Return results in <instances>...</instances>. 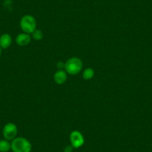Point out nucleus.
<instances>
[{"label":"nucleus","instance_id":"f257e3e1","mask_svg":"<svg viewBox=\"0 0 152 152\" xmlns=\"http://www.w3.org/2000/svg\"><path fill=\"white\" fill-rule=\"evenodd\" d=\"M83 68V62L80 58L77 57H72L65 62L64 69L67 74L71 75H75L80 73Z\"/></svg>","mask_w":152,"mask_h":152},{"label":"nucleus","instance_id":"f03ea898","mask_svg":"<svg viewBox=\"0 0 152 152\" xmlns=\"http://www.w3.org/2000/svg\"><path fill=\"white\" fill-rule=\"evenodd\" d=\"M11 149L14 152H31V144L24 137H16L11 143Z\"/></svg>","mask_w":152,"mask_h":152},{"label":"nucleus","instance_id":"7ed1b4c3","mask_svg":"<svg viewBox=\"0 0 152 152\" xmlns=\"http://www.w3.org/2000/svg\"><path fill=\"white\" fill-rule=\"evenodd\" d=\"M20 26L21 30L24 33L31 34L37 29V21L33 16L27 14L23 16L21 18Z\"/></svg>","mask_w":152,"mask_h":152},{"label":"nucleus","instance_id":"20e7f679","mask_svg":"<svg viewBox=\"0 0 152 152\" xmlns=\"http://www.w3.org/2000/svg\"><path fill=\"white\" fill-rule=\"evenodd\" d=\"M17 132H18V130H17V125L15 124L12 123V122L7 123L4 126L3 130H2L4 138L5 140H8V141L15 139L17 135Z\"/></svg>","mask_w":152,"mask_h":152},{"label":"nucleus","instance_id":"39448f33","mask_svg":"<svg viewBox=\"0 0 152 152\" xmlns=\"http://www.w3.org/2000/svg\"><path fill=\"white\" fill-rule=\"evenodd\" d=\"M69 140L71 145L75 148H79L84 144V137L79 131H72Z\"/></svg>","mask_w":152,"mask_h":152},{"label":"nucleus","instance_id":"423d86ee","mask_svg":"<svg viewBox=\"0 0 152 152\" xmlns=\"http://www.w3.org/2000/svg\"><path fill=\"white\" fill-rule=\"evenodd\" d=\"M31 41V36L28 34L20 33L16 37V43L20 46H26Z\"/></svg>","mask_w":152,"mask_h":152},{"label":"nucleus","instance_id":"0eeeda50","mask_svg":"<svg viewBox=\"0 0 152 152\" xmlns=\"http://www.w3.org/2000/svg\"><path fill=\"white\" fill-rule=\"evenodd\" d=\"M54 80L58 84H64L67 80V73L64 69H58L54 74Z\"/></svg>","mask_w":152,"mask_h":152},{"label":"nucleus","instance_id":"6e6552de","mask_svg":"<svg viewBox=\"0 0 152 152\" xmlns=\"http://www.w3.org/2000/svg\"><path fill=\"white\" fill-rule=\"evenodd\" d=\"M12 43V37L9 34H3L0 37V47L2 49H8Z\"/></svg>","mask_w":152,"mask_h":152},{"label":"nucleus","instance_id":"1a4fd4ad","mask_svg":"<svg viewBox=\"0 0 152 152\" xmlns=\"http://www.w3.org/2000/svg\"><path fill=\"white\" fill-rule=\"evenodd\" d=\"M95 72L94 69L91 67H89V68L85 69L83 72V78L84 80H87V81H89V80L92 79V78L94 77Z\"/></svg>","mask_w":152,"mask_h":152},{"label":"nucleus","instance_id":"9d476101","mask_svg":"<svg viewBox=\"0 0 152 152\" xmlns=\"http://www.w3.org/2000/svg\"><path fill=\"white\" fill-rule=\"evenodd\" d=\"M11 148V143L7 140H0V152H8Z\"/></svg>","mask_w":152,"mask_h":152},{"label":"nucleus","instance_id":"9b49d317","mask_svg":"<svg viewBox=\"0 0 152 152\" xmlns=\"http://www.w3.org/2000/svg\"><path fill=\"white\" fill-rule=\"evenodd\" d=\"M31 38H33L34 40H37V41L41 40L43 38V31H42L41 30H39V29H36V30L31 34Z\"/></svg>","mask_w":152,"mask_h":152},{"label":"nucleus","instance_id":"f8f14e48","mask_svg":"<svg viewBox=\"0 0 152 152\" xmlns=\"http://www.w3.org/2000/svg\"><path fill=\"white\" fill-rule=\"evenodd\" d=\"M64 65H65V63L62 62V61H59L58 63H57V67L58 68V69H64Z\"/></svg>","mask_w":152,"mask_h":152},{"label":"nucleus","instance_id":"ddd939ff","mask_svg":"<svg viewBox=\"0 0 152 152\" xmlns=\"http://www.w3.org/2000/svg\"><path fill=\"white\" fill-rule=\"evenodd\" d=\"M73 147L72 145H68L64 149V152H72V151Z\"/></svg>","mask_w":152,"mask_h":152},{"label":"nucleus","instance_id":"4468645a","mask_svg":"<svg viewBox=\"0 0 152 152\" xmlns=\"http://www.w3.org/2000/svg\"><path fill=\"white\" fill-rule=\"evenodd\" d=\"M1 53H2V48L0 47V55H1Z\"/></svg>","mask_w":152,"mask_h":152}]
</instances>
